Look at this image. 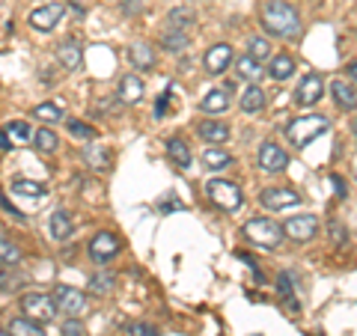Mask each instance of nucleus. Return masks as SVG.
I'll return each instance as SVG.
<instances>
[{
	"instance_id": "obj_47",
	"label": "nucleus",
	"mask_w": 357,
	"mask_h": 336,
	"mask_svg": "<svg viewBox=\"0 0 357 336\" xmlns=\"http://www.w3.org/2000/svg\"><path fill=\"white\" fill-rule=\"evenodd\" d=\"M0 149H3V152L13 149V143H9V134H6L3 128H0Z\"/></svg>"
},
{
	"instance_id": "obj_19",
	"label": "nucleus",
	"mask_w": 357,
	"mask_h": 336,
	"mask_svg": "<svg viewBox=\"0 0 357 336\" xmlns=\"http://www.w3.org/2000/svg\"><path fill=\"white\" fill-rule=\"evenodd\" d=\"M265 89L259 84H248V89L241 93L238 98V107L244 110V114H259V110H265Z\"/></svg>"
},
{
	"instance_id": "obj_18",
	"label": "nucleus",
	"mask_w": 357,
	"mask_h": 336,
	"mask_svg": "<svg viewBox=\"0 0 357 336\" xmlns=\"http://www.w3.org/2000/svg\"><path fill=\"white\" fill-rule=\"evenodd\" d=\"M119 102L122 105H140L143 102V81L137 75H126L119 81Z\"/></svg>"
},
{
	"instance_id": "obj_45",
	"label": "nucleus",
	"mask_w": 357,
	"mask_h": 336,
	"mask_svg": "<svg viewBox=\"0 0 357 336\" xmlns=\"http://www.w3.org/2000/svg\"><path fill=\"white\" fill-rule=\"evenodd\" d=\"M9 283H13V280H9V271H6V265L0 262V289H9Z\"/></svg>"
},
{
	"instance_id": "obj_50",
	"label": "nucleus",
	"mask_w": 357,
	"mask_h": 336,
	"mask_svg": "<svg viewBox=\"0 0 357 336\" xmlns=\"http://www.w3.org/2000/svg\"><path fill=\"white\" fill-rule=\"evenodd\" d=\"M354 134H357V119H354Z\"/></svg>"
},
{
	"instance_id": "obj_41",
	"label": "nucleus",
	"mask_w": 357,
	"mask_h": 336,
	"mask_svg": "<svg viewBox=\"0 0 357 336\" xmlns=\"http://www.w3.org/2000/svg\"><path fill=\"white\" fill-rule=\"evenodd\" d=\"M170 96H173V86H167V93L158 98V105H155V119H161L167 114V102H170Z\"/></svg>"
},
{
	"instance_id": "obj_43",
	"label": "nucleus",
	"mask_w": 357,
	"mask_h": 336,
	"mask_svg": "<svg viewBox=\"0 0 357 336\" xmlns=\"http://www.w3.org/2000/svg\"><path fill=\"white\" fill-rule=\"evenodd\" d=\"M0 206H3V208H6V211H9V215H13V217H15V220H24V215H21V211H18V208H15L13 203H9V199H6V197H0Z\"/></svg>"
},
{
	"instance_id": "obj_6",
	"label": "nucleus",
	"mask_w": 357,
	"mask_h": 336,
	"mask_svg": "<svg viewBox=\"0 0 357 336\" xmlns=\"http://www.w3.org/2000/svg\"><path fill=\"white\" fill-rule=\"evenodd\" d=\"M321 96H325V77L316 75V72H310V75L301 77L298 89L292 93V98H295L298 107H312V105H319Z\"/></svg>"
},
{
	"instance_id": "obj_42",
	"label": "nucleus",
	"mask_w": 357,
	"mask_h": 336,
	"mask_svg": "<svg viewBox=\"0 0 357 336\" xmlns=\"http://www.w3.org/2000/svg\"><path fill=\"white\" fill-rule=\"evenodd\" d=\"M331 238L337 241V244H345V241H349V232H345V229L340 227V223L333 220V223H331Z\"/></svg>"
},
{
	"instance_id": "obj_16",
	"label": "nucleus",
	"mask_w": 357,
	"mask_h": 336,
	"mask_svg": "<svg viewBox=\"0 0 357 336\" xmlns=\"http://www.w3.org/2000/svg\"><path fill=\"white\" fill-rule=\"evenodd\" d=\"M197 134L206 143H211V146H220V143L229 140V125H227V122H220V119H206V122H199Z\"/></svg>"
},
{
	"instance_id": "obj_40",
	"label": "nucleus",
	"mask_w": 357,
	"mask_h": 336,
	"mask_svg": "<svg viewBox=\"0 0 357 336\" xmlns=\"http://www.w3.org/2000/svg\"><path fill=\"white\" fill-rule=\"evenodd\" d=\"M9 134H13L15 140H30V137H33L27 122H15V125H9Z\"/></svg>"
},
{
	"instance_id": "obj_37",
	"label": "nucleus",
	"mask_w": 357,
	"mask_h": 336,
	"mask_svg": "<svg viewBox=\"0 0 357 336\" xmlns=\"http://www.w3.org/2000/svg\"><path fill=\"white\" fill-rule=\"evenodd\" d=\"M86 161L93 164L96 170H107V152L96 149V146H89V149H86Z\"/></svg>"
},
{
	"instance_id": "obj_8",
	"label": "nucleus",
	"mask_w": 357,
	"mask_h": 336,
	"mask_svg": "<svg viewBox=\"0 0 357 336\" xmlns=\"http://www.w3.org/2000/svg\"><path fill=\"white\" fill-rule=\"evenodd\" d=\"M119 250H122V241L116 238L114 232H98L96 238L89 241V247H86L89 259L98 262V265H107L110 259H116Z\"/></svg>"
},
{
	"instance_id": "obj_35",
	"label": "nucleus",
	"mask_w": 357,
	"mask_h": 336,
	"mask_svg": "<svg viewBox=\"0 0 357 336\" xmlns=\"http://www.w3.org/2000/svg\"><path fill=\"white\" fill-rule=\"evenodd\" d=\"M33 116L42 119V122H60V119H63V107L54 105V102H45V105H36Z\"/></svg>"
},
{
	"instance_id": "obj_48",
	"label": "nucleus",
	"mask_w": 357,
	"mask_h": 336,
	"mask_svg": "<svg viewBox=\"0 0 357 336\" xmlns=\"http://www.w3.org/2000/svg\"><path fill=\"white\" fill-rule=\"evenodd\" d=\"M349 77H351V81H357V63H349Z\"/></svg>"
},
{
	"instance_id": "obj_3",
	"label": "nucleus",
	"mask_w": 357,
	"mask_h": 336,
	"mask_svg": "<svg viewBox=\"0 0 357 336\" xmlns=\"http://www.w3.org/2000/svg\"><path fill=\"white\" fill-rule=\"evenodd\" d=\"M331 128V119L328 116H321V114H307V116H298V119H292L286 125V137L295 143L298 149H304V146H310L316 137H321Z\"/></svg>"
},
{
	"instance_id": "obj_44",
	"label": "nucleus",
	"mask_w": 357,
	"mask_h": 336,
	"mask_svg": "<svg viewBox=\"0 0 357 336\" xmlns=\"http://www.w3.org/2000/svg\"><path fill=\"white\" fill-rule=\"evenodd\" d=\"M158 208H161V215H170V211H176V208H185V206L178 203V199H167V203H161Z\"/></svg>"
},
{
	"instance_id": "obj_39",
	"label": "nucleus",
	"mask_w": 357,
	"mask_h": 336,
	"mask_svg": "<svg viewBox=\"0 0 357 336\" xmlns=\"http://www.w3.org/2000/svg\"><path fill=\"white\" fill-rule=\"evenodd\" d=\"M128 333H131V336H161L158 330H155V328H152V324H143V321H137V324H131V328H128Z\"/></svg>"
},
{
	"instance_id": "obj_38",
	"label": "nucleus",
	"mask_w": 357,
	"mask_h": 336,
	"mask_svg": "<svg viewBox=\"0 0 357 336\" xmlns=\"http://www.w3.org/2000/svg\"><path fill=\"white\" fill-rule=\"evenodd\" d=\"M60 333H63V336H84V324L77 321V319H69V321H63Z\"/></svg>"
},
{
	"instance_id": "obj_34",
	"label": "nucleus",
	"mask_w": 357,
	"mask_h": 336,
	"mask_svg": "<svg viewBox=\"0 0 357 336\" xmlns=\"http://www.w3.org/2000/svg\"><path fill=\"white\" fill-rule=\"evenodd\" d=\"M21 259H24V253L18 250V244H13L6 235H0V262L3 265H18Z\"/></svg>"
},
{
	"instance_id": "obj_23",
	"label": "nucleus",
	"mask_w": 357,
	"mask_h": 336,
	"mask_svg": "<svg viewBox=\"0 0 357 336\" xmlns=\"http://www.w3.org/2000/svg\"><path fill=\"white\" fill-rule=\"evenodd\" d=\"M161 48L164 51H170V54H178V51H185L188 45H191V33H185V30H176V27H164L161 30Z\"/></svg>"
},
{
	"instance_id": "obj_13",
	"label": "nucleus",
	"mask_w": 357,
	"mask_h": 336,
	"mask_svg": "<svg viewBox=\"0 0 357 336\" xmlns=\"http://www.w3.org/2000/svg\"><path fill=\"white\" fill-rule=\"evenodd\" d=\"M229 63H232V45H227V42L211 45L203 57V66H206L208 75H223L229 69Z\"/></svg>"
},
{
	"instance_id": "obj_33",
	"label": "nucleus",
	"mask_w": 357,
	"mask_h": 336,
	"mask_svg": "<svg viewBox=\"0 0 357 336\" xmlns=\"http://www.w3.org/2000/svg\"><path fill=\"white\" fill-rule=\"evenodd\" d=\"M13 194H21V197H45V185L42 182H30V178H15L13 182Z\"/></svg>"
},
{
	"instance_id": "obj_28",
	"label": "nucleus",
	"mask_w": 357,
	"mask_h": 336,
	"mask_svg": "<svg viewBox=\"0 0 357 336\" xmlns=\"http://www.w3.org/2000/svg\"><path fill=\"white\" fill-rule=\"evenodd\" d=\"M203 164H206V170H215V173L218 170H227V167L232 164V155L218 149V146H211V149L203 152Z\"/></svg>"
},
{
	"instance_id": "obj_1",
	"label": "nucleus",
	"mask_w": 357,
	"mask_h": 336,
	"mask_svg": "<svg viewBox=\"0 0 357 336\" xmlns=\"http://www.w3.org/2000/svg\"><path fill=\"white\" fill-rule=\"evenodd\" d=\"M259 24L277 39H295L301 33V15L289 0H262Z\"/></svg>"
},
{
	"instance_id": "obj_36",
	"label": "nucleus",
	"mask_w": 357,
	"mask_h": 336,
	"mask_svg": "<svg viewBox=\"0 0 357 336\" xmlns=\"http://www.w3.org/2000/svg\"><path fill=\"white\" fill-rule=\"evenodd\" d=\"M69 131L75 134V137H81V140H96V128H93V125H86V122L69 119Z\"/></svg>"
},
{
	"instance_id": "obj_12",
	"label": "nucleus",
	"mask_w": 357,
	"mask_h": 336,
	"mask_svg": "<svg viewBox=\"0 0 357 336\" xmlns=\"http://www.w3.org/2000/svg\"><path fill=\"white\" fill-rule=\"evenodd\" d=\"M259 167L265 173H283L289 167V155L277 146L274 140H265L259 146Z\"/></svg>"
},
{
	"instance_id": "obj_31",
	"label": "nucleus",
	"mask_w": 357,
	"mask_h": 336,
	"mask_svg": "<svg viewBox=\"0 0 357 336\" xmlns=\"http://www.w3.org/2000/svg\"><path fill=\"white\" fill-rule=\"evenodd\" d=\"M248 57H253L256 63L271 60V42H268L265 36H250L248 39Z\"/></svg>"
},
{
	"instance_id": "obj_17",
	"label": "nucleus",
	"mask_w": 357,
	"mask_h": 336,
	"mask_svg": "<svg viewBox=\"0 0 357 336\" xmlns=\"http://www.w3.org/2000/svg\"><path fill=\"white\" fill-rule=\"evenodd\" d=\"M128 60L137 72H149V69H155V48L146 42H134L128 48Z\"/></svg>"
},
{
	"instance_id": "obj_25",
	"label": "nucleus",
	"mask_w": 357,
	"mask_h": 336,
	"mask_svg": "<svg viewBox=\"0 0 357 336\" xmlns=\"http://www.w3.org/2000/svg\"><path fill=\"white\" fill-rule=\"evenodd\" d=\"M72 232H75V227H72V217H69V211H54L51 215V235L57 241H66V238H72Z\"/></svg>"
},
{
	"instance_id": "obj_7",
	"label": "nucleus",
	"mask_w": 357,
	"mask_h": 336,
	"mask_svg": "<svg viewBox=\"0 0 357 336\" xmlns=\"http://www.w3.org/2000/svg\"><path fill=\"white\" fill-rule=\"evenodd\" d=\"M54 304L69 319H77V316H84V310H86V295L75 286H57L54 289Z\"/></svg>"
},
{
	"instance_id": "obj_21",
	"label": "nucleus",
	"mask_w": 357,
	"mask_h": 336,
	"mask_svg": "<svg viewBox=\"0 0 357 336\" xmlns=\"http://www.w3.org/2000/svg\"><path fill=\"white\" fill-rule=\"evenodd\" d=\"M331 96H333V102H337L340 110H354L357 107V89L351 84H345L342 77H337V81L331 84Z\"/></svg>"
},
{
	"instance_id": "obj_4",
	"label": "nucleus",
	"mask_w": 357,
	"mask_h": 336,
	"mask_svg": "<svg viewBox=\"0 0 357 336\" xmlns=\"http://www.w3.org/2000/svg\"><path fill=\"white\" fill-rule=\"evenodd\" d=\"M206 194H208L211 203H215L218 208H223V211H236V208H241V203H244L238 185L227 182V178H215V182H208V185H206Z\"/></svg>"
},
{
	"instance_id": "obj_2",
	"label": "nucleus",
	"mask_w": 357,
	"mask_h": 336,
	"mask_svg": "<svg viewBox=\"0 0 357 336\" xmlns=\"http://www.w3.org/2000/svg\"><path fill=\"white\" fill-rule=\"evenodd\" d=\"M244 238L262 250H277L283 244L286 232H283V223H277L274 217H253L244 223Z\"/></svg>"
},
{
	"instance_id": "obj_11",
	"label": "nucleus",
	"mask_w": 357,
	"mask_h": 336,
	"mask_svg": "<svg viewBox=\"0 0 357 336\" xmlns=\"http://www.w3.org/2000/svg\"><path fill=\"white\" fill-rule=\"evenodd\" d=\"M63 15H66V6L63 3L39 6V9H33V13H30V27L39 30V33H51L63 21Z\"/></svg>"
},
{
	"instance_id": "obj_15",
	"label": "nucleus",
	"mask_w": 357,
	"mask_h": 336,
	"mask_svg": "<svg viewBox=\"0 0 357 336\" xmlns=\"http://www.w3.org/2000/svg\"><path fill=\"white\" fill-rule=\"evenodd\" d=\"M277 295H280V300L286 304L289 312H301V300L295 295V274L292 271L277 274Z\"/></svg>"
},
{
	"instance_id": "obj_9",
	"label": "nucleus",
	"mask_w": 357,
	"mask_h": 336,
	"mask_svg": "<svg viewBox=\"0 0 357 336\" xmlns=\"http://www.w3.org/2000/svg\"><path fill=\"white\" fill-rule=\"evenodd\" d=\"M283 232H286V238H292L298 244H307V241L316 238L319 217L316 215H292V217L283 223Z\"/></svg>"
},
{
	"instance_id": "obj_46",
	"label": "nucleus",
	"mask_w": 357,
	"mask_h": 336,
	"mask_svg": "<svg viewBox=\"0 0 357 336\" xmlns=\"http://www.w3.org/2000/svg\"><path fill=\"white\" fill-rule=\"evenodd\" d=\"M331 182H333V188H337V197H345L349 190H345V185H342V178L340 176H331Z\"/></svg>"
},
{
	"instance_id": "obj_24",
	"label": "nucleus",
	"mask_w": 357,
	"mask_h": 336,
	"mask_svg": "<svg viewBox=\"0 0 357 336\" xmlns=\"http://www.w3.org/2000/svg\"><path fill=\"white\" fill-rule=\"evenodd\" d=\"M167 155H170V161L178 167V170H188V167H191V149H188L185 140H178V137L167 140Z\"/></svg>"
},
{
	"instance_id": "obj_32",
	"label": "nucleus",
	"mask_w": 357,
	"mask_h": 336,
	"mask_svg": "<svg viewBox=\"0 0 357 336\" xmlns=\"http://www.w3.org/2000/svg\"><path fill=\"white\" fill-rule=\"evenodd\" d=\"M194 13L191 9H170V13H167V27H176V30H191V24H194Z\"/></svg>"
},
{
	"instance_id": "obj_51",
	"label": "nucleus",
	"mask_w": 357,
	"mask_h": 336,
	"mask_svg": "<svg viewBox=\"0 0 357 336\" xmlns=\"http://www.w3.org/2000/svg\"><path fill=\"white\" fill-rule=\"evenodd\" d=\"M256 336H259V333H256Z\"/></svg>"
},
{
	"instance_id": "obj_30",
	"label": "nucleus",
	"mask_w": 357,
	"mask_h": 336,
	"mask_svg": "<svg viewBox=\"0 0 357 336\" xmlns=\"http://www.w3.org/2000/svg\"><path fill=\"white\" fill-rule=\"evenodd\" d=\"M57 143H60V137L51 128H39L36 134H33V146H36V152L51 155V152H57Z\"/></svg>"
},
{
	"instance_id": "obj_26",
	"label": "nucleus",
	"mask_w": 357,
	"mask_h": 336,
	"mask_svg": "<svg viewBox=\"0 0 357 336\" xmlns=\"http://www.w3.org/2000/svg\"><path fill=\"white\" fill-rule=\"evenodd\" d=\"M236 72H238V77H244V81H250V84H256L265 75L262 72V63H256L253 57H248V54L236 60Z\"/></svg>"
},
{
	"instance_id": "obj_20",
	"label": "nucleus",
	"mask_w": 357,
	"mask_h": 336,
	"mask_svg": "<svg viewBox=\"0 0 357 336\" xmlns=\"http://www.w3.org/2000/svg\"><path fill=\"white\" fill-rule=\"evenodd\" d=\"M57 57H60L63 69L77 72V69H81V63H84V48H81V45H77L75 39H69V42H63L60 48H57Z\"/></svg>"
},
{
	"instance_id": "obj_22",
	"label": "nucleus",
	"mask_w": 357,
	"mask_h": 336,
	"mask_svg": "<svg viewBox=\"0 0 357 336\" xmlns=\"http://www.w3.org/2000/svg\"><path fill=\"white\" fill-rule=\"evenodd\" d=\"M271 81H289V77L295 75V60L289 57V54H274L271 60H268V72H265Z\"/></svg>"
},
{
	"instance_id": "obj_27",
	"label": "nucleus",
	"mask_w": 357,
	"mask_h": 336,
	"mask_svg": "<svg viewBox=\"0 0 357 336\" xmlns=\"http://www.w3.org/2000/svg\"><path fill=\"white\" fill-rule=\"evenodd\" d=\"M114 286H116V277L110 271H98V274L89 277V292L98 295V298L110 295V292H114Z\"/></svg>"
},
{
	"instance_id": "obj_10",
	"label": "nucleus",
	"mask_w": 357,
	"mask_h": 336,
	"mask_svg": "<svg viewBox=\"0 0 357 336\" xmlns=\"http://www.w3.org/2000/svg\"><path fill=\"white\" fill-rule=\"evenodd\" d=\"M259 203L268 211H283V208H295L301 203V194L298 190H289V188H265L259 194Z\"/></svg>"
},
{
	"instance_id": "obj_49",
	"label": "nucleus",
	"mask_w": 357,
	"mask_h": 336,
	"mask_svg": "<svg viewBox=\"0 0 357 336\" xmlns=\"http://www.w3.org/2000/svg\"><path fill=\"white\" fill-rule=\"evenodd\" d=\"M0 336H13V333H6V330H0Z\"/></svg>"
},
{
	"instance_id": "obj_5",
	"label": "nucleus",
	"mask_w": 357,
	"mask_h": 336,
	"mask_svg": "<svg viewBox=\"0 0 357 336\" xmlns=\"http://www.w3.org/2000/svg\"><path fill=\"white\" fill-rule=\"evenodd\" d=\"M21 310L27 312V319L33 321H54V316H57V304H54L51 295H42V292H30L21 298Z\"/></svg>"
},
{
	"instance_id": "obj_14",
	"label": "nucleus",
	"mask_w": 357,
	"mask_h": 336,
	"mask_svg": "<svg viewBox=\"0 0 357 336\" xmlns=\"http://www.w3.org/2000/svg\"><path fill=\"white\" fill-rule=\"evenodd\" d=\"M232 89L236 86H232L229 81L223 86H218V89H211L203 102H199V110H203V114H223V110L229 107V102H232Z\"/></svg>"
},
{
	"instance_id": "obj_29",
	"label": "nucleus",
	"mask_w": 357,
	"mask_h": 336,
	"mask_svg": "<svg viewBox=\"0 0 357 336\" xmlns=\"http://www.w3.org/2000/svg\"><path fill=\"white\" fill-rule=\"evenodd\" d=\"M9 333L13 336H45V328L33 319H13L9 321Z\"/></svg>"
}]
</instances>
